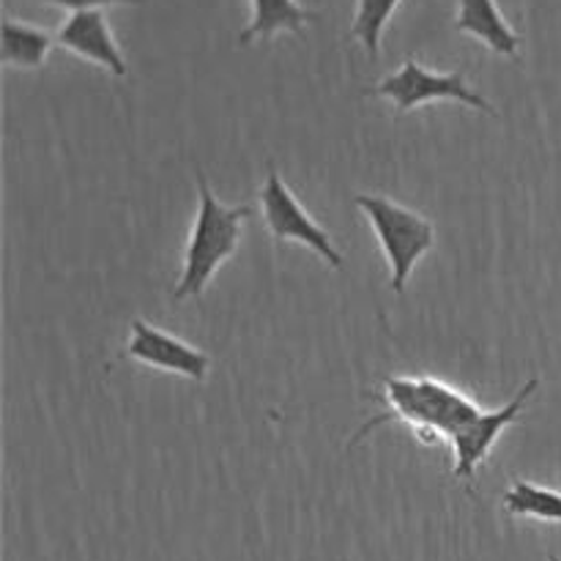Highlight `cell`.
<instances>
[{"label": "cell", "instance_id": "obj_1", "mask_svg": "<svg viewBox=\"0 0 561 561\" xmlns=\"http://www.w3.org/2000/svg\"><path fill=\"white\" fill-rule=\"evenodd\" d=\"M378 398L383 400L387 411L378 420L367 422L359 431V438L367 436L373 427L383 425V422L400 420L414 427L420 436H433V442H438V438L453 442L466 425H471L482 414L474 400H469L458 389L447 387L444 381L427 376L383 378V392Z\"/></svg>", "mask_w": 561, "mask_h": 561}, {"label": "cell", "instance_id": "obj_2", "mask_svg": "<svg viewBox=\"0 0 561 561\" xmlns=\"http://www.w3.org/2000/svg\"><path fill=\"white\" fill-rule=\"evenodd\" d=\"M197 195H201V208H197L195 225H192L190 241H186L184 268H181V279L173 290L175 301L203 296L214 274L236 255L244 219L252 214V206L228 208L225 203H219L201 168H197Z\"/></svg>", "mask_w": 561, "mask_h": 561}, {"label": "cell", "instance_id": "obj_6", "mask_svg": "<svg viewBox=\"0 0 561 561\" xmlns=\"http://www.w3.org/2000/svg\"><path fill=\"white\" fill-rule=\"evenodd\" d=\"M540 387V378H529L526 387L518 389L513 400L507 405L496 411H482L471 425H466L458 436L453 438V455H455V477L463 482H474L477 469L485 463V458L491 455V449L496 447L499 436L507 431L513 422H518V416L524 414V405L529 403V398L535 394V389Z\"/></svg>", "mask_w": 561, "mask_h": 561}, {"label": "cell", "instance_id": "obj_13", "mask_svg": "<svg viewBox=\"0 0 561 561\" xmlns=\"http://www.w3.org/2000/svg\"><path fill=\"white\" fill-rule=\"evenodd\" d=\"M400 0H356L354 25H351V36L362 42L367 58L376 60L381 55V38L387 31L389 20L398 11Z\"/></svg>", "mask_w": 561, "mask_h": 561}, {"label": "cell", "instance_id": "obj_11", "mask_svg": "<svg viewBox=\"0 0 561 561\" xmlns=\"http://www.w3.org/2000/svg\"><path fill=\"white\" fill-rule=\"evenodd\" d=\"M55 44H58V38L53 33L42 31V27L11 20V16L3 20V49H0V58H3L5 66L38 69L49 58Z\"/></svg>", "mask_w": 561, "mask_h": 561}, {"label": "cell", "instance_id": "obj_10", "mask_svg": "<svg viewBox=\"0 0 561 561\" xmlns=\"http://www.w3.org/2000/svg\"><path fill=\"white\" fill-rule=\"evenodd\" d=\"M252 16L244 31L239 33V47H250L255 42H268L277 33H296L301 36L307 22H316L318 11L305 9L299 0H250Z\"/></svg>", "mask_w": 561, "mask_h": 561}, {"label": "cell", "instance_id": "obj_8", "mask_svg": "<svg viewBox=\"0 0 561 561\" xmlns=\"http://www.w3.org/2000/svg\"><path fill=\"white\" fill-rule=\"evenodd\" d=\"M55 38H58V47L69 49L77 58L88 60V64L102 66L113 77H126V71H129L102 9L69 14V20L58 27Z\"/></svg>", "mask_w": 561, "mask_h": 561}, {"label": "cell", "instance_id": "obj_9", "mask_svg": "<svg viewBox=\"0 0 561 561\" xmlns=\"http://www.w3.org/2000/svg\"><path fill=\"white\" fill-rule=\"evenodd\" d=\"M455 27H458L460 33H469L477 42L485 44L493 55L518 58L520 36L515 33V27L504 20L496 0H458Z\"/></svg>", "mask_w": 561, "mask_h": 561}, {"label": "cell", "instance_id": "obj_7", "mask_svg": "<svg viewBox=\"0 0 561 561\" xmlns=\"http://www.w3.org/2000/svg\"><path fill=\"white\" fill-rule=\"evenodd\" d=\"M131 337L126 343V359H135L153 370L175 373L190 381H203L211 370V359L203 351L192 348L184 340L162 332L157 327H148L142 318H131Z\"/></svg>", "mask_w": 561, "mask_h": 561}, {"label": "cell", "instance_id": "obj_4", "mask_svg": "<svg viewBox=\"0 0 561 561\" xmlns=\"http://www.w3.org/2000/svg\"><path fill=\"white\" fill-rule=\"evenodd\" d=\"M367 93L389 99L398 107V113H409V110L422 107V104L453 99V102L466 104V107L496 115L491 102L469 85L466 75H460V71H431L414 58H409L398 71L383 77L378 85L367 88Z\"/></svg>", "mask_w": 561, "mask_h": 561}, {"label": "cell", "instance_id": "obj_15", "mask_svg": "<svg viewBox=\"0 0 561 561\" xmlns=\"http://www.w3.org/2000/svg\"><path fill=\"white\" fill-rule=\"evenodd\" d=\"M548 561H561L559 557H553V553H551V557H548Z\"/></svg>", "mask_w": 561, "mask_h": 561}, {"label": "cell", "instance_id": "obj_3", "mask_svg": "<svg viewBox=\"0 0 561 561\" xmlns=\"http://www.w3.org/2000/svg\"><path fill=\"white\" fill-rule=\"evenodd\" d=\"M354 203L365 211L373 230H376L378 244H381L383 257L389 263V285H392L394 294H403L416 263L436 244V228H433L431 219L389 201V197L356 195Z\"/></svg>", "mask_w": 561, "mask_h": 561}, {"label": "cell", "instance_id": "obj_5", "mask_svg": "<svg viewBox=\"0 0 561 561\" xmlns=\"http://www.w3.org/2000/svg\"><path fill=\"white\" fill-rule=\"evenodd\" d=\"M257 195H261L263 219H266L274 239L299 241V244L310 247L316 255H321L332 268H343V255H340L337 247L332 244L329 230H323L321 225L301 208V203L296 201V195L288 190V184L279 179L274 164H268V175Z\"/></svg>", "mask_w": 561, "mask_h": 561}, {"label": "cell", "instance_id": "obj_12", "mask_svg": "<svg viewBox=\"0 0 561 561\" xmlns=\"http://www.w3.org/2000/svg\"><path fill=\"white\" fill-rule=\"evenodd\" d=\"M504 513L510 518H537L561 524V493L515 480L510 491L504 493Z\"/></svg>", "mask_w": 561, "mask_h": 561}, {"label": "cell", "instance_id": "obj_14", "mask_svg": "<svg viewBox=\"0 0 561 561\" xmlns=\"http://www.w3.org/2000/svg\"><path fill=\"white\" fill-rule=\"evenodd\" d=\"M38 3H49V5H60V9L71 11H91V9H104V5H142L148 0H38Z\"/></svg>", "mask_w": 561, "mask_h": 561}]
</instances>
